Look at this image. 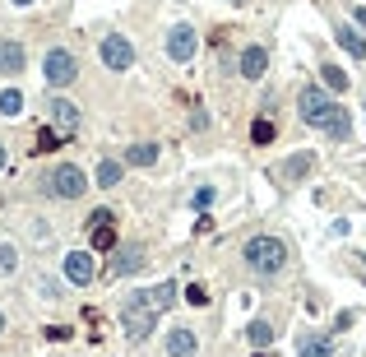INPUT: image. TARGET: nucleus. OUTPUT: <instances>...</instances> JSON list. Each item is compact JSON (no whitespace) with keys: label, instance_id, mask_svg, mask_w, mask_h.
Returning a JSON list of instances; mask_svg holds the SVG:
<instances>
[{"label":"nucleus","instance_id":"1","mask_svg":"<svg viewBox=\"0 0 366 357\" xmlns=\"http://www.w3.org/2000/svg\"><path fill=\"white\" fill-rule=\"evenodd\" d=\"M176 302V283H158V288H144V293H135L130 302L121 306V325L130 339H149L153 325H158V315Z\"/></svg>","mask_w":366,"mask_h":357},{"label":"nucleus","instance_id":"2","mask_svg":"<svg viewBox=\"0 0 366 357\" xmlns=\"http://www.w3.org/2000/svg\"><path fill=\"white\" fill-rule=\"evenodd\" d=\"M246 264L269 279V274H278V269L288 264V246H283L278 237H250V241H246Z\"/></svg>","mask_w":366,"mask_h":357},{"label":"nucleus","instance_id":"3","mask_svg":"<svg viewBox=\"0 0 366 357\" xmlns=\"http://www.w3.org/2000/svg\"><path fill=\"white\" fill-rule=\"evenodd\" d=\"M42 70H46V84H51V89H61V84H75V79H79V61L70 56V51H61V47L46 51Z\"/></svg>","mask_w":366,"mask_h":357},{"label":"nucleus","instance_id":"4","mask_svg":"<svg viewBox=\"0 0 366 357\" xmlns=\"http://www.w3.org/2000/svg\"><path fill=\"white\" fill-rule=\"evenodd\" d=\"M84 172L75 167V163H61V167L51 172V195H61V200H79L84 195Z\"/></svg>","mask_w":366,"mask_h":357},{"label":"nucleus","instance_id":"5","mask_svg":"<svg viewBox=\"0 0 366 357\" xmlns=\"http://www.w3.org/2000/svg\"><path fill=\"white\" fill-rule=\"evenodd\" d=\"M89 241H93V250H116V218L107 209H98L89 218Z\"/></svg>","mask_w":366,"mask_h":357},{"label":"nucleus","instance_id":"6","mask_svg":"<svg viewBox=\"0 0 366 357\" xmlns=\"http://www.w3.org/2000/svg\"><path fill=\"white\" fill-rule=\"evenodd\" d=\"M46 111H51V130H56L61 140L79 130V107H75V102H65V98H51V102H46Z\"/></svg>","mask_w":366,"mask_h":357},{"label":"nucleus","instance_id":"7","mask_svg":"<svg viewBox=\"0 0 366 357\" xmlns=\"http://www.w3.org/2000/svg\"><path fill=\"white\" fill-rule=\"evenodd\" d=\"M167 56L176 65H185L190 56H195V28H190V24H176V28L167 33Z\"/></svg>","mask_w":366,"mask_h":357},{"label":"nucleus","instance_id":"8","mask_svg":"<svg viewBox=\"0 0 366 357\" xmlns=\"http://www.w3.org/2000/svg\"><path fill=\"white\" fill-rule=\"evenodd\" d=\"M102 65L107 70H130L135 65V47L125 37H102Z\"/></svg>","mask_w":366,"mask_h":357},{"label":"nucleus","instance_id":"9","mask_svg":"<svg viewBox=\"0 0 366 357\" xmlns=\"http://www.w3.org/2000/svg\"><path fill=\"white\" fill-rule=\"evenodd\" d=\"M65 279L79 283V288L93 283V255L89 250H70V255H65Z\"/></svg>","mask_w":366,"mask_h":357},{"label":"nucleus","instance_id":"10","mask_svg":"<svg viewBox=\"0 0 366 357\" xmlns=\"http://www.w3.org/2000/svg\"><path fill=\"white\" fill-rule=\"evenodd\" d=\"M320 130L329 135V140H348V135H352V116H348V107H338V102H334V107L324 111Z\"/></svg>","mask_w":366,"mask_h":357},{"label":"nucleus","instance_id":"11","mask_svg":"<svg viewBox=\"0 0 366 357\" xmlns=\"http://www.w3.org/2000/svg\"><path fill=\"white\" fill-rule=\"evenodd\" d=\"M329 107H334V102L324 98V89H302V116H306L311 125H320Z\"/></svg>","mask_w":366,"mask_h":357},{"label":"nucleus","instance_id":"12","mask_svg":"<svg viewBox=\"0 0 366 357\" xmlns=\"http://www.w3.org/2000/svg\"><path fill=\"white\" fill-rule=\"evenodd\" d=\"M28 61V51L19 47V42H0V75H19Z\"/></svg>","mask_w":366,"mask_h":357},{"label":"nucleus","instance_id":"13","mask_svg":"<svg viewBox=\"0 0 366 357\" xmlns=\"http://www.w3.org/2000/svg\"><path fill=\"white\" fill-rule=\"evenodd\" d=\"M264 70H269V51H264V47H246L241 51V75L246 79H259Z\"/></svg>","mask_w":366,"mask_h":357},{"label":"nucleus","instance_id":"14","mask_svg":"<svg viewBox=\"0 0 366 357\" xmlns=\"http://www.w3.org/2000/svg\"><path fill=\"white\" fill-rule=\"evenodd\" d=\"M167 357H195V329H172L167 334Z\"/></svg>","mask_w":366,"mask_h":357},{"label":"nucleus","instance_id":"15","mask_svg":"<svg viewBox=\"0 0 366 357\" xmlns=\"http://www.w3.org/2000/svg\"><path fill=\"white\" fill-rule=\"evenodd\" d=\"M135 269H144L139 246H121V250H116V260H111V274H135Z\"/></svg>","mask_w":366,"mask_h":357},{"label":"nucleus","instance_id":"16","mask_svg":"<svg viewBox=\"0 0 366 357\" xmlns=\"http://www.w3.org/2000/svg\"><path fill=\"white\" fill-rule=\"evenodd\" d=\"M334 37H338V47L348 51V56H357V61H366V37H357V28H334Z\"/></svg>","mask_w":366,"mask_h":357},{"label":"nucleus","instance_id":"17","mask_svg":"<svg viewBox=\"0 0 366 357\" xmlns=\"http://www.w3.org/2000/svg\"><path fill=\"white\" fill-rule=\"evenodd\" d=\"M125 163H130V167H153V163H158V149H153V144H135V149H125Z\"/></svg>","mask_w":366,"mask_h":357},{"label":"nucleus","instance_id":"18","mask_svg":"<svg viewBox=\"0 0 366 357\" xmlns=\"http://www.w3.org/2000/svg\"><path fill=\"white\" fill-rule=\"evenodd\" d=\"M311 167H315V154H306V149H302V154H292L288 158V181H302Z\"/></svg>","mask_w":366,"mask_h":357},{"label":"nucleus","instance_id":"19","mask_svg":"<svg viewBox=\"0 0 366 357\" xmlns=\"http://www.w3.org/2000/svg\"><path fill=\"white\" fill-rule=\"evenodd\" d=\"M246 339L255 343V348H269V343H274V325H269V320H250Z\"/></svg>","mask_w":366,"mask_h":357},{"label":"nucleus","instance_id":"20","mask_svg":"<svg viewBox=\"0 0 366 357\" xmlns=\"http://www.w3.org/2000/svg\"><path fill=\"white\" fill-rule=\"evenodd\" d=\"M116 181H121V163H116V158H102V163H98V186H116Z\"/></svg>","mask_w":366,"mask_h":357},{"label":"nucleus","instance_id":"21","mask_svg":"<svg viewBox=\"0 0 366 357\" xmlns=\"http://www.w3.org/2000/svg\"><path fill=\"white\" fill-rule=\"evenodd\" d=\"M19 111H24V93H19V89H5V93H0V116H19Z\"/></svg>","mask_w":366,"mask_h":357},{"label":"nucleus","instance_id":"22","mask_svg":"<svg viewBox=\"0 0 366 357\" xmlns=\"http://www.w3.org/2000/svg\"><path fill=\"white\" fill-rule=\"evenodd\" d=\"M51 149H61V135L46 125V130H37V149H33V154H51Z\"/></svg>","mask_w":366,"mask_h":357},{"label":"nucleus","instance_id":"23","mask_svg":"<svg viewBox=\"0 0 366 357\" xmlns=\"http://www.w3.org/2000/svg\"><path fill=\"white\" fill-rule=\"evenodd\" d=\"M324 84H329L334 93H343V89H348V75H343L338 65H324Z\"/></svg>","mask_w":366,"mask_h":357},{"label":"nucleus","instance_id":"24","mask_svg":"<svg viewBox=\"0 0 366 357\" xmlns=\"http://www.w3.org/2000/svg\"><path fill=\"white\" fill-rule=\"evenodd\" d=\"M302 357H334L324 339H302Z\"/></svg>","mask_w":366,"mask_h":357},{"label":"nucleus","instance_id":"25","mask_svg":"<svg viewBox=\"0 0 366 357\" xmlns=\"http://www.w3.org/2000/svg\"><path fill=\"white\" fill-rule=\"evenodd\" d=\"M250 140L269 144V140H274V121H255V125H250Z\"/></svg>","mask_w":366,"mask_h":357},{"label":"nucleus","instance_id":"26","mask_svg":"<svg viewBox=\"0 0 366 357\" xmlns=\"http://www.w3.org/2000/svg\"><path fill=\"white\" fill-rule=\"evenodd\" d=\"M15 264H19V250L15 246H0V274H15Z\"/></svg>","mask_w":366,"mask_h":357},{"label":"nucleus","instance_id":"27","mask_svg":"<svg viewBox=\"0 0 366 357\" xmlns=\"http://www.w3.org/2000/svg\"><path fill=\"white\" fill-rule=\"evenodd\" d=\"M185 302H190V306H209V293H204L199 283H190V288H185Z\"/></svg>","mask_w":366,"mask_h":357},{"label":"nucleus","instance_id":"28","mask_svg":"<svg viewBox=\"0 0 366 357\" xmlns=\"http://www.w3.org/2000/svg\"><path fill=\"white\" fill-rule=\"evenodd\" d=\"M214 204V186H199L195 190V209H209Z\"/></svg>","mask_w":366,"mask_h":357},{"label":"nucleus","instance_id":"29","mask_svg":"<svg viewBox=\"0 0 366 357\" xmlns=\"http://www.w3.org/2000/svg\"><path fill=\"white\" fill-rule=\"evenodd\" d=\"M0 167H5V144H0Z\"/></svg>","mask_w":366,"mask_h":357},{"label":"nucleus","instance_id":"30","mask_svg":"<svg viewBox=\"0 0 366 357\" xmlns=\"http://www.w3.org/2000/svg\"><path fill=\"white\" fill-rule=\"evenodd\" d=\"M357 19H362V28H366V10H362V15H357Z\"/></svg>","mask_w":366,"mask_h":357},{"label":"nucleus","instance_id":"31","mask_svg":"<svg viewBox=\"0 0 366 357\" xmlns=\"http://www.w3.org/2000/svg\"><path fill=\"white\" fill-rule=\"evenodd\" d=\"M0 334H5V315H0Z\"/></svg>","mask_w":366,"mask_h":357},{"label":"nucleus","instance_id":"32","mask_svg":"<svg viewBox=\"0 0 366 357\" xmlns=\"http://www.w3.org/2000/svg\"><path fill=\"white\" fill-rule=\"evenodd\" d=\"M15 5H33V0H15Z\"/></svg>","mask_w":366,"mask_h":357},{"label":"nucleus","instance_id":"33","mask_svg":"<svg viewBox=\"0 0 366 357\" xmlns=\"http://www.w3.org/2000/svg\"><path fill=\"white\" fill-rule=\"evenodd\" d=\"M255 357H269V353H255Z\"/></svg>","mask_w":366,"mask_h":357},{"label":"nucleus","instance_id":"34","mask_svg":"<svg viewBox=\"0 0 366 357\" xmlns=\"http://www.w3.org/2000/svg\"><path fill=\"white\" fill-rule=\"evenodd\" d=\"M232 5H241V0H232Z\"/></svg>","mask_w":366,"mask_h":357}]
</instances>
